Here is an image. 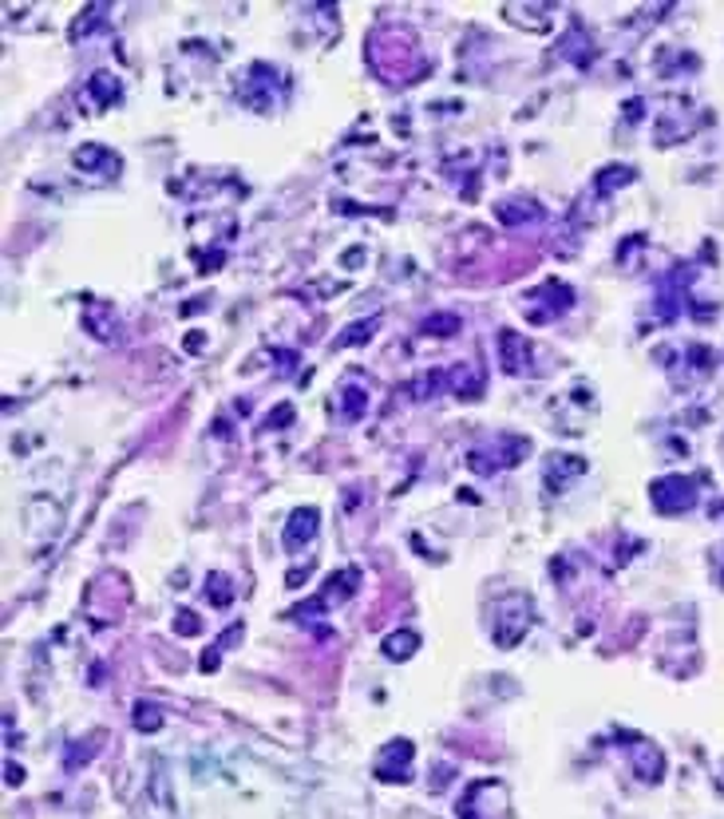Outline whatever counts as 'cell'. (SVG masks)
<instances>
[{"label": "cell", "mask_w": 724, "mask_h": 819, "mask_svg": "<svg viewBox=\"0 0 724 819\" xmlns=\"http://www.w3.org/2000/svg\"><path fill=\"white\" fill-rule=\"evenodd\" d=\"M511 788L503 780H475L460 799V819H507Z\"/></svg>", "instance_id": "obj_1"}, {"label": "cell", "mask_w": 724, "mask_h": 819, "mask_svg": "<svg viewBox=\"0 0 724 819\" xmlns=\"http://www.w3.org/2000/svg\"><path fill=\"white\" fill-rule=\"evenodd\" d=\"M377 776L380 780H392V784H404L412 776V744L408 740H396L384 748V756L377 764Z\"/></svg>", "instance_id": "obj_2"}, {"label": "cell", "mask_w": 724, "mask_h": 819, "mask_svg": "<svg viewBox=\"0 0 724 819\" xmlns=\"http://www.w3.org/2000/svg\"><path fill=\"white\" fill-rule=\"evenodd\" d=\"M582 472H586V464L578 455H551V464H546V487H551V491H562V487L574 483Z\"/></svg>", "instance_id": "obj_3"}, {"label": "cell", "mask_w": 724, "mask_h": 819, "mask_svg": "<svg viewBox=\"0 0 724 819\" xmlns=\"http://www.w3.org/2000/svg\"><path fill=\"white\" fill-rule=\"evenodd\" d=\"M317 522H320L317 507H301V511H293V519H289V531H286V547H289V550L305 547V542L317 535Z\"/></svg>", "instance_id": "obj_4"}, {"label": "cell", "mask_w": 724, "mask_h": 819, "mask_svg": "<svg viewBox=\"0 0 724 819\" xmlns=\"http://www.w3.org/2000/svg\"><path fill=\"white\" fill-rule=\"evenodd\" d=\"M499 340H503V345H499V353H503V368H507L511 376L527 372V368H530V345H527V340H522L519 333H503Z\"/></svg>", "instance_id": "obj_5"}, {"label": "cell", "mask_w": 724, "mask_h": 819, "mask_svg": "<svg viewBox=\"0 0 724 819\" xmlns=\"http://www.w3.org/2000/svg\"><path fill=\"white\" fill-rule=\"evenodd\" d=\"M416 649H420L416 630H400V633H392V638H384V653H388L392 661H408Z\"/></svg>", "instance_id": "obj_6"}, {"label": "cell", "mask_w": 724, "mask_h": 819, "mask_svg": "<svg viewBox=\"0 0 724 819\" xmlns=\"http://www.w3.org/2000/svg\"><path fill=\"white\" fill-rule=\"evenodd\" d=\"M135 724H139L143 732H154L162 724V708L154 705H135Z\"/></svg>", "instance_id": "obj_7"}, {"label": "cell", "mask_w": 724, "mask_h": 819, "mask_svg": "<svg viewBox=\"0 0 724 819\" xmlns=\"http://www.w3.org/2000/svg\"><path fill=\"white\" fill-rule=\"evenodd\" d=\"M372 329H377V317H372V321H369V325H353V329H348V333H341V340H337V345H348V340H356V337H361V340H364V337H369V333H372Z\"/></svg>", "instance_id": "obj_8"}, {"label": "cell", "mask_w": 724, "mask_h": 819, "mask_svg": "<svg viewBox=\"0 0 724 819\" xmlns=\"http://www.w3.org/2000/svg\"><path fill=\"white\" fill-rule=\"evenodd\" d=\"M179 625H182V633H195L198 618H195V614H182V618H179Z\"/></svg>", "instance_id": "obj_9"}]
</instances>
